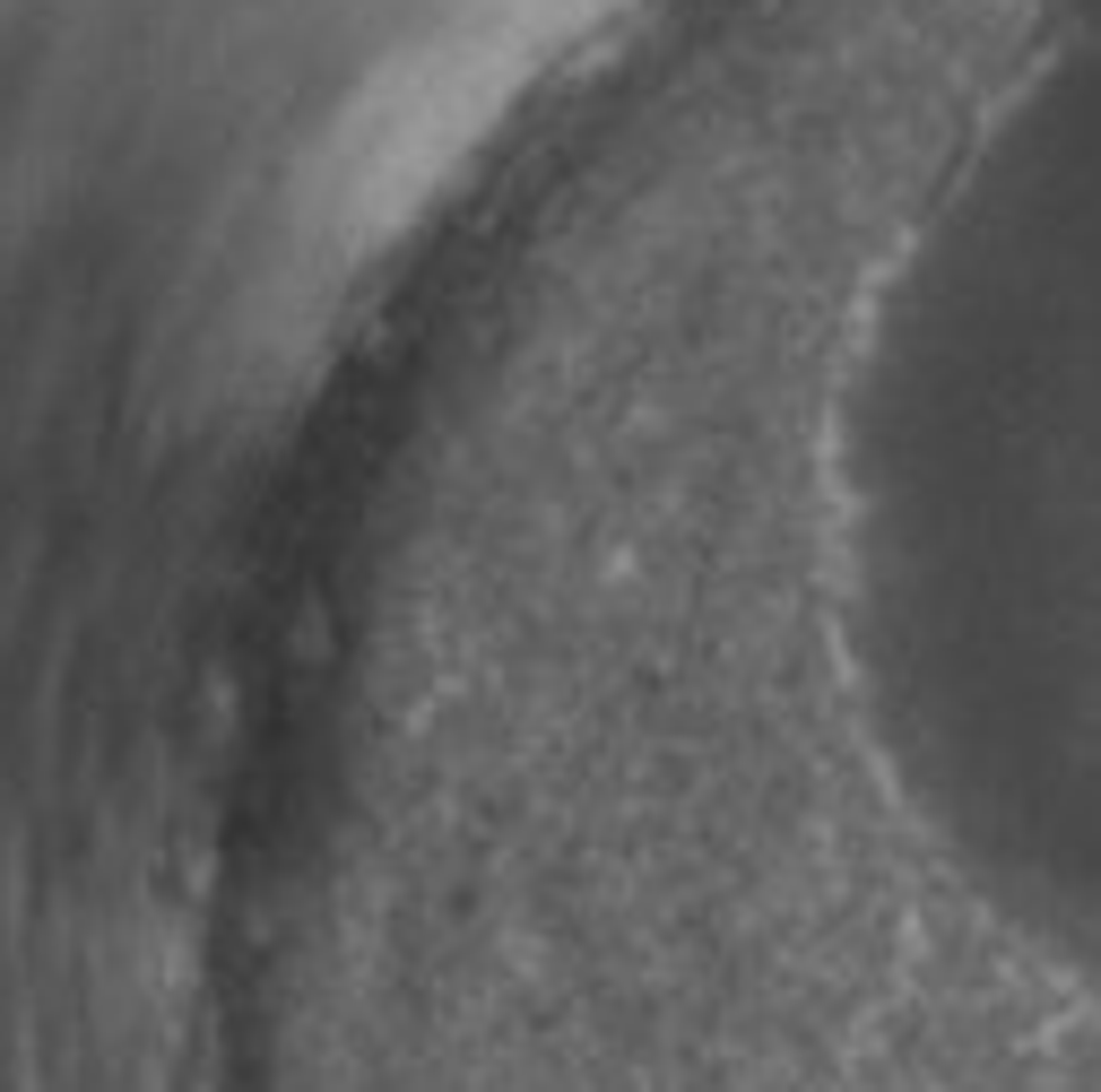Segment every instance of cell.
<instances>
[{
    "mask_svg": "<svg viewBox=\"0 0 1101 1092\" xmlns=\"http://www.w3.org/2000/svg\"><path fill=\"white\" fill-rule=\"evenodd\" d=\"M928 200H937V191H928ZM928 200H920V209H928ZM920 209H911V218H920ZM893 235H902V226H893ZM876 251H885V243H876ZM867 269H876V260H867ZM858 286H867V278H858ZM858 304V295H851ZM842 330H851V321H842ZM833 425H842V356H833Z\"/></svg>",
    "mask_w": 1101,
    "mask_h": 1092,
    "instance_id": "1",
    "label": "cell"
}]
</instances>
